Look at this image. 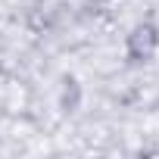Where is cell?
<instances>
[{"mask_svg":"<svg viewBox=\"0 0 159 159\" xmlns=\"http://www.w3.org/2000/svg\"><path fill=\"white\" fill-rule=\"evenodd\" d=\"M159 53V25L153 19H140L125 34V62L128 66H147Z\"/></svg>","mask_w":159,"mask_h":159,"instance_id":"1","label":"cell"}]
</instances>
